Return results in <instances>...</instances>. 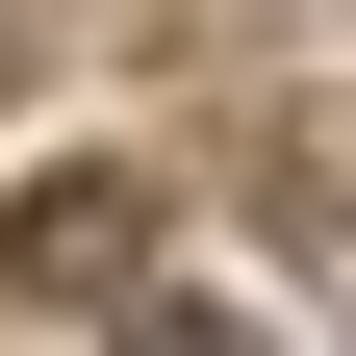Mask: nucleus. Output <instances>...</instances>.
Wrapping results in <instances>:
<instances>
[{
	"label": "nucleus",
	"instance_id": "obj_1",
	"mask_svg": "<svg viewBox=\"0 0 356 356\" xmlns=\"http://www.w3.org/2000/svg\"><path fill=\"white\" fill-rule=\"evenodd\" d=\"M26 305H127V178H51L26 204Z\"/></svg>",
	"mask_w": 356,
	"mask_h": 356
}]
</instances>
